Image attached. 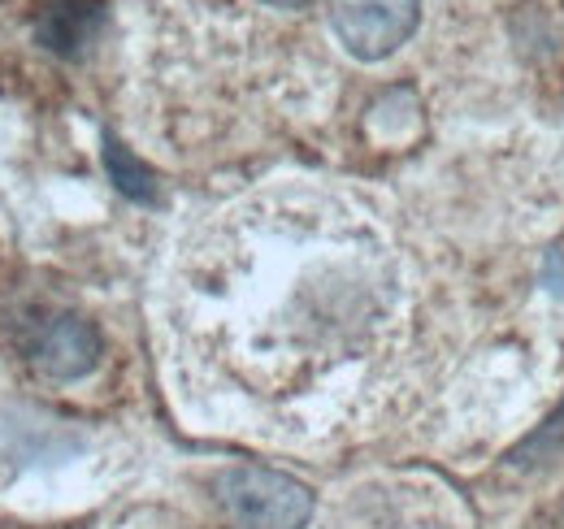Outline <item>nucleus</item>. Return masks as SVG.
Wrapping results in <instances>:
<instances>
[{
	"instance_id": "nucleus-1",
	"label": "nucleus",
	"mask_w": 564,
	"mask_h": 529,
	"mask_svg": "<svg viewBox=\"0 0 564 529\" xmlns=\"http://www.w3.org/2000/svg\"><path fill=\"white\" fill-rule=\"evenodd\" d=\"M213 490L235 529H304L313 517V490L279 468L239 464L226 468Z\"/></svg>"
},
{
	"instance_id": "nucleus-4",
	"label": "nucleus",
	"mask_w": 564,
	"mask_h": 529,
	"mask_svg": "<svg viewBox=\"0 0 564 529\" xmlns=\"http://www.w3.org/2000/svg\"><path fill=\"white\" fill-rule=\"evenodd\" d=\"M105 26V0H40L35 40L53 57H83Z\"/></svg>"
},
{
	"instance_id": "nucleus-3",
	"label": "nucleus",
	"mask_w": 564,
	"mask_h": 529,
	"mask_svg": "<svg viewBox=\"0 0 564 529\" xmlns=\"http://www.w3.org/2000/svg\"><path fill=\"white\" fill-rule=\"evenodd\" d=\"M422 22V0H330V26L356 62L400 53Z\"/></svg>"
},
{
	"instance_id": "nucleus-6",
	"label": "nucleus",
	"mask_w": 564,
	"mask_h": 529,
	"mask_svg": "<svg viewBox=\"0 0 564 529\" xmlns=\"http://www.w3.org/2000/svg\"><path fill=\"white\" fill-rule=\"evenodd\" d=\"M270 4H279V9H300V4H308V0H270Z\"/></svg>"
},
{
	"instance_id": "nucleus-2",
	"label": "nucleus",
	"mask_w": 564,
	"mask_h": 529,
	"mask_svg": "<svg viewBox=\"0 0 564 529\" xmlns=\"http://www.w3.org/2000/svg\"><path fill=\"white\" fill-rule=\"evenodd\" d=\"M18 347L26 352L31 369L53 382H78L100 365V331L78 313H40L35 322H22Z\"/></svg>"
},
{
	"instance_id": "nucleus-7",
	"label": "nucleus",
	"mask_w": 564,
	"mask_h": 529,
	"mask_svg": "<svg viewBox=\"0 0 564 529\" xmlns=\"http://www.w3.org/2000/svg\"><path fill=\"white\" fill-rule=\"evenodd\" d=\"M547 526H552V529H564V512H552V517H547Z\"/></svg>"
},
{
	"instance_id": "nucleus-5",
	"label": "nucleus",
	"mask_w": 564,
	"mask_h": 529,
	"mask_svg": "<svg viewBox=\"0 0 564 529\" xmlns=\"http://www.w3.org/2000/svg\"><path fill=\"white\" fill-rule=\"evenodd\" d=\"M105 170H109V179H113V187L122 192V196L140 199V204H152L156 199V179H152V170L131 156V148H122L113 134H105Z\"/></svg>"
}]
</instances>
